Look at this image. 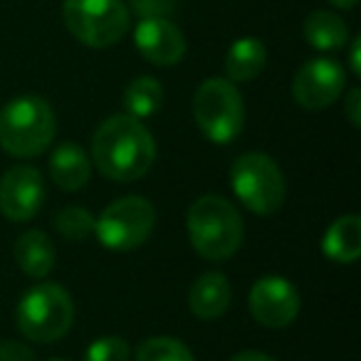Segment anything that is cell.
<instances>
[{
	"label": "cell",
	"mask_w": 361,
	"mask_h": 361,
	"mask_svg": "<svg viewBox=\"0 0 361 361\" xmlns=\"http://www.w3.org/2000/svg\"><path fill=\"white\" fill-rule=\"evenodd\" d=\"M233 300L231 282L223 272H203L188 292V307L198 319H218L228 312Z\"/></svg>",
	"instance_id": "4fadbf2b"
},
{
	"label": "cell",
	"mask_w": 361,
	"mask_h": 361,
	"mask_svg": "<svg viewBox=\"0 0 361 361\" xmlns=\"http://www.w3.org/2000/svg\"><path fill=\"white\" fill-rule=\"evenodd\" d=\"M346 87V72L341 70L339 62L317 57L310 60L297 70L295 82H292V94L300 106L310 111L326 109L341 97Z\"/></svg>",
	"instance_id": "9c48e42d"
},
{
	"label": "cell",
	"mask_w": 361,
	"mask_h": 361,
	"mask_svg": "<svg viewBox=\"0 0 361 361\" xmlns=\"http://www.w3.org/2000/svg\"><path fill=\"white\" fill-rule=\"evenodd\" d=\"M45 203V180L35 166H13L0 178V213L8 221L25 223Z\"/></svg>",
	"instance_id": "8fae6325"
},
{
	"label": "cell",
	"mask_w": 361,
	"mask_h": 361,
	"mask_svg": "<svg viewBox=\"0 0 361 361\" xmlns=\"http://www.w3.org/2000/svg\"><path fill=\"white\" fill-rule=\"evenodd\" d=\"M62 20L75 40L94 50L116 45L129 30L124 0H65Z\"/></svg>",
	"instance_id": "52a82bcc"
},
{
	"label": "cell",
	"mask_w": 361,
	"mask_h": 361,
	"mask_svg": "<svg viewBox=\"0 0 361 361\" xmlns=\"http://www.w3.org/2000/svg\"><path fill=\"white\" fill-rule=\"evenodd\" d=\"M302 32H305V40L310 42L314 50H322V52L339 50V47H344L346 40H349L346 23L341 20L336 13H329V11L310 13L305 25H302Z\"/></svg>",
	"instance_id": "ac0fdd59"
},
{
	"label": "cell",
	"mask_w": 361,
	"mask_h": 361,
	"mask_svg": "<svg viewBox=\"0 0 361 361\" xmlns=\"http://www.w3.org/2000/svg\"><path fill=\"white\" fill-rule=\"evenodd\" d=\"M193 250L211 262L228 260L243 245L245 223L238 208L221 196H201L186 216Z\"/></svg>",
	"instance_id": "7a4b0ae2"
},
{
	"label": "cell",
	"mask_w": 361,
	"mask_h": 361,
	"mask_svg": "<svg viewBox=\"0 0 361 361\" xmlns=\"http://www.w3.org/2000/svg\"><path fill=\"white\" fill-rule=\"evenodd\" d=\"M231 361H275V359L262 354V351H240V354H235Z\"/></svg>",
	"instance_id": "4316f807"
},
{
	"label": "cell",
	"mask_w": 361,
	"mask_h": 361,
	"mask_svg": "<svg viewBox=\"0 0 361 361\" xmlns=\"http://www.w3.org/2000/svg\"><path fill=\"white\" fill-rule=\"evenodd\" d=\"M193 116L198 129L213 144H231L245 126V102L235 82L211 77L201 82L193 97Z\"/></svg>",
	"instance_id": "5b68a950"
},
{
	"label": "cell",
	"mask_w": 361,
	"mask_h": 361,
	"mask_svg": "<svg viewBox=\"0 0 361 361\" xmlns=\"http://www.w3.org/2000/svg\"><path fill=\"white\" fill-rule=\"evenodd\" d=\"M47 361H67V359H47Z\"/></svg>",
	"instance_id": "f1b7e54d"
},
{
	"label": "cell",
	"mask_w": 361,
	"mask_h": 361,
	"mask_svg": "<svg viewBox=\"0 0 361 361\" xmlns=\"http://www.w3.org/2000/svg\"><path fill=\"white\" fill-rule=\"evenodd\" d=\"M329 3L334 8H339V11H351V8H356L359 0H329Z\"/></svg>",
	"instance_id": "83f0119b"
},
{
	"label": "cell",
	"mask_w": 361,
	"mask_h": 361,
	"mask_svg": "<svg viewBox=\"0 0 361 361\" xmlns=\"http://www.w3.org/2000/svg\"><path fill=\"white\" fill-rule=\"evenodd\" d=\"M267 50L257 37H240L226 52V75L231 82H250L265 70Z\"/></svg>",
	"instance_id": "e0dca14e"
},
{
	"label": "cell",
	"mask_w": 361,
	"mask_h": 361,
	"mask_svg": "<svg viewBox=\"0 0 361 361\" xmlns=\"http://www.w3.org/2000/svg\"><path fill=\"white\" fill-rule=\"evenodd\" d=\"M322 250L339 265H351L361 255V218L341 216L326 228L322 238Z\"/></svg>",
	"instance_id": "2e32d148"
},
{
	"label": "cell",
	"mask_w": 361,
	"mask_h": 361,
	"mask_svg": "<svg viewBox=\"0 0 361 361\" xmlns=\"http://www.w3.org/2000/svg\"><path fill=\"white\" fill-rule=\"evenodd\" d=\"M131 11L144 18H169L176 8V0H129Z\"/></svg>",
	"instance_id": "603a6c76"
},
{
	"label": "cell",
	"mask_w": 361,
	"mask_h": 361,
	"mask_svg": "<svg viewBox=\"0 0 361 361\" xmlns=\"http://www.w3.org/2000/svg\"><path fill=\"white\" fill-rule=\"evenodd\" d=\"M0 361H37L35 351L18 339H0Z\"/></svg>",
	"instance_id": "cb8c5ba5"
},
{
	"label": "cell",
	"mask_w": 361,
	"mask_h": 361,
	"mask_svg": "<svg viewBox=\"0 0 361 361\" xmlns=\"http://www.w3.org/2000/svg\"><path fill=\"white\" fill-rule=\"evenodd\" d=\"M136 50L146 62L171 67L186 55V37L169 18H144L134 30Z\"/></svg>",
	"instance_id": "7c38bea8"
},
{
	"label": "cell",
	"mask_w": 361,
	"mask_h": 361,
	"mask_svg": "<svg viewBox=\"0 0 361 361\" xmlns=\"http://www.w3.org/2000/svg\"><path fill=\"white\" fill-rule=\"evenodd\" d=\"M134 361H193V354L173 336H151L139 344Z\"/></svg>",
	"instance_id": "ffe728a7"
},
{
	"label": "cell",
	"mask_w": 361,
	"mask_h": 361,
	"mask_svg": "<svg viewBox=\"0 0 361 361\" xmlns=\"http://www.w3.org/2000/svg\"><path fill=\"white\" fill-rule=\"evenodd\" d=\"M154 226V206L141 196H124L102 211L94 221V233L106 250L129 252L149 240Z\"/></svg>",
	"instance_id": "ba28073f"
},
{
	"label": "cell",
	"mask_w": 361,
	"mask_h": 361,
	"mask_svg": "<svg viewBox=\"0 0 361 361\" xmlns=\"http://www.w3.org/2000/svg\"><path fill=\"white\" fill-rule=\"evenodd\" d=\"M231 186L238 201L257 216H272L285 203V176L280 166L260 151H250L233 161Z\"/></svg>",
	"instance_id": "8992f818"
},
{
	"label": "cell",
	"mask_w": 361,
	"mask_h": 361,
	"mask_svg": "<svg viewBox=\"0 0 361 361\" xmlns=\"http://www.w3.org/2000/svg\"><path fill=\"white\" fill-rule=\"evenodd\" d=\"M156 144L141 119L116 114L102 121L92 139V164L111 180H136L154 166Z\"/></svg>",
	"instance_id": "6da1fadb"
},
{
	"label": "cell",
	"mask_w": 361,
	"mask_h": 361,
	"mask_svg": "<svg viewBox=\"0 0 361 361\" xmlns=\"http://www.w3.org/2000/svg\"><path fill=\"white\" fill-rule=\"evenodd\" d=\"M250 312L257 324L267 329H285L300 314V292L285 277H260L250 290Z\"/></svg>",
	"instance_id": "30bf717a"
},
{
	"label": "cell",
	"mask_w": 361,
	"mask_h": 361,
	"mask_svg": "<svg viewBox=\"0 0 361 361\" xmlns=\"http://www.w3.org/2000/svg\"><path fill=\"white\" fill-rule=\"evenodd\" d=\"M57 260L55 243L42 231H25L16 243V262L27 277L42 280L52 272Z\"/></svg>",
	"instance_id": "9a60e30c"
},
{
	"label": "cell",
	"mask_w": 361,
	"mask_h": 361,
	"mask_svg": "<svg viewBox=\"0 0 361 361\" xmlns=\"http://www.w3.org/2000/svg\"><path fill=\"white\" fill-rule=\"evenodd\" d=\"M92 176V161L80 144L62 141L50 156V178L62 191H80Z\"/></svg>",
	"instance_id": "5bb4252c"
},
{
	"label": "cell",
	"mask_w": 361,
	"mask_h": 361,
	"mask_svg": "<svg viewBox=\"0 0 361 361\" xmlns=\"http://www.w3.org/2000/svg\"><path fill=\"white\" fill-rule=\"evenodd\" d=\"M94 221L97 218L92 216L87 208L70 206L55 216V228L62 238L77 243V240H85V238H90L92 233H94Z\"/></svg>",
	"instance_id": "44dd1931"
},
{
	"label": "cell",
	"mask_w": 361,
	"mask_h": 361,
	"mask_svg": "<svg viewBox=\"0 0 361 361\" xmlns=\"http://www.w3.org/2000/svg\"><path fill=\"white\" fill-rule=\"evenodd\" d=\"M72 322H75L72 297L57 282L35 285L20 297L18 329L25 334V339L37 344H52L70 331Z\"/></svg>",
	"instance_id": "277c9868"
},
{
	"label": "cell",
	"mask_w": 361,
	"mask_h": 361,
	"mask_svg": "<svg viewBox=\"0 0 361 361\" xmlns=\"http://www.w3.org/2000/svg\"><path fill=\"white\" fill-rule=\"evenodd\" d=\"M131 351L121 336H99L85 351V361H129Z\"/></svg>",
	"instance_id": "7402d4cb"
},
{
	"label": "cell",
	"mask_w": 361,
	"mask_h": 361,
	"mask_svg": "<svg viewBox=\"0 0 361 361\" xmlns=\"http://www.w3.org/2000/svg\"><path fill=\"white\" fill-rule=\"evenodd\" d=\"M161 104H164V90L154 77H136L124 90L126 114L136 116V119L154 116L161 109Z\"/></svg>",
	"instance_id": "d6986e66"
},
{
	"label": "cell",
	"mask_w": 361,
	"mask_h": 361,
	"mask_svg": "<svg viewBox=\"0 0 361 361\" xmlns=\"http://www.w3.org/2000/svg\"><path fill=\"white\" fill-rule=\"evenodd\" d=\"M57 119L42 97H16L0 109V149L16 159L45 154L55 141Z\"/></svg>",
	"instance_id": "3957f363"
},
{
	"label": "cell",
	"mask_w": 361,
	"mask_h": 361,
	"mask_svg": "<svg viewBox=\"0 0 361 361\" xmlns=\"http://www.w3.org/2000/svg\"><path fill=\"white\" fill-rule=\"evenodd\" d=\"M359 50H361V40L359 37H354V40H351V52H349V65H351V72H354V75H361Z\"/></svg>",
	"instance_id": "484cf974"
},
{
	"label": "cell",
	"mask_w": 361,
	"mask_h": 361,
	"mask_svg": "<svg viewBox=\"0 0 361 361\" xmlns=\"http://www.w3.org/2000/svg\"><path fill=\"white\" fill-rule=\"evenodd\" d=\"M344 111H346V119L351 121V126H356V129H359V126H361V90H359V87H354V90L346 94Z\"/></svg>",
	"instance_id": "d4e9b609"
}]
</instances>
